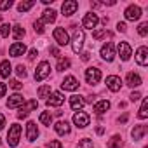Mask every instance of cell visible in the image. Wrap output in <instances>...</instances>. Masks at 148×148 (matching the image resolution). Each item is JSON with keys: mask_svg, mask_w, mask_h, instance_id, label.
I'll return each instance as SVG.
<instances>
[{"mask_svg": "<svg viewBox=\"0 0 148 148\" xmlns=\"http://www.w3.org/2000/svg\"><path fill=\"white\" fill-rule=\"evenodd\" d=\"M98 23H99V18H98V14H94V12H87V14L84 16V19H82L84 28H89V30L96 28Z\"/></svg>", "mask_w": 148, "mask_h": 148, "instance_id": "6", "label": "cell"}, {"mask_svg": "<svg viewBox=\"0 0 148 148\" xmlns=\"http://www.w3.org/2000/svg\"><path fill=\"white\" fill-rule=\"evenodd\" d=\"M12 7V0H2L0 2V11H5V9H11Z\"/></svg>", "mask_w": 148, "mask_h": 148, "instance_id": "40", "label": "cell"}, {"mask_svg": "<svg viewBox=\"0 0 148 148\" xmlns=\"http://www.w3.org/2000/svg\"><path fill=\"white\" fill-rule=\"evenodd\" d=\"M35 108H37V101H35V99H30V101L23 103V105L19 106L18 119H26V117H28V113H30L32 110H35Z\"/></svg>", "mask_w": 148, "mask_h": 148, "instance_id": "4", "label": "cell"}, {"mask_svg": "<svg viewBox=\"0 0 148 148\" xmlns=\"http://www.w3.org/2000/svg\"><path fill=\"white\" fill-rule=\"evenodd\" d=\"M16 71H18V77H21V79L26 77V68H25L23 64H18V66H16Z\"/></svg>", "mask_w": 148, "mask_h": 148, "instance_id": "39", "label": "cell"}, {"mask_svg": "<svg viewBox=\"0 0 148 148\" xmlns=\"http://www.w3.org/2000/svg\"><path fill=\"white\" fill-rule=\"evenodd\" d=\"M12 35H14V38H16V40H21V38L25 37V28H23V26H19V25L12 26Z\"/></svg>", "mask_w": 148, "mask_h": 148, "instance_id": "29", "label": "cell"}, {"mask_svg": "<svg viewBox=\"0 0 148 148\" xmlns=\"http://www.w3.org/2000/svg\"><path fill=\"white\" fill-rule=\"evenodd\" d=\"M4 125H5V117H4L2 113H0V131L4 129Z\"/></svg>", "mask_w": 148, "mask_h": 148, "instance_id": "47", "label": "cell"}, {"mask_svg": "<svg viewBox=\"0 0 148 148\" xmlns=\"http://www.w3.org/2000/svg\"><path fill=\"white\" fill-rule=\"evenodd\" d=\"M37 56H38V51H37V49H32V51L28 52V59H30V61H32V59H35Z\"/></svg>", "mask_w": 148, "mask_h": 148, "instance_id": "43", "label": "cell"}, {"mask_svg": "<svg viewBox=\"0 0 148 148\" xmlns=\"http://www.w3.org/2000/svg\"><path fill=\"white\" fill-rule=\"evenodd\" d=\"M103 131H105L103 127H98V129H96V132H98V134H103Z\"/></svg>", "mask_w": 148, "mask_h": 148, "instance_id": "51", "label": "cell"}, {"mask_svg": "<svg viewBox=\"0 0 148 148\" xmlns=\"http://www.w3.org/2000/svg\"><path fill=\"white\" fill-rule=\"evenodd\" d=\"M40 122H42L44 125H51V122H52V115H51L49 112L40 113Z\"/></svg>", "mask_w": 148, "mask_h": 148, "instance_id": "33", "label": "cell"}, {"mask_svg": "<svg viewBox=\"0 0 148 148\" xmlns=\"http://www.w3.org/2000/svg\"><path fill=\"white\" fill-rule=\"evenodd\" d=\"M47 148H63V145H61V141L54 139V141H49L47 143Z\"/></svg>", "mask_w": 148, "mask_h": 148, "instance_id": "41", "label": "cell"}, {"mask_svg": "<svg viewBox=\"0 0 148 148\" xmlns=\"http://www.w3.org/2000/svg\"><path fill=\"white\" fill-rule=\"evenodd\" d=\"M108 110H110V101L101 99V101L94 103V112H96L98 115H103V113H105V112H108Z\"/></svg>", "mask_w": 148, "mask_h": 148, "instance_id": "24", "label": "cell"}, {"mask_svg": "<svg viewBox=\"0 0 148 148\" xmlns=\"http://www.w3.org/2000/svg\"><path fill=\"white\" fill-rule=\"evenodd\" d=\"M77 148H92V141L91 139H80L79 141V145H77Z\"/></svg>", "mask_w": 148, "mask_h": 148, "instance_id": "34", "label": "cell"}, {"mask_svg": "<svg viewBox=\"0 0 148 148\" xmlns=\"http://www.w3.org/2000/svg\"><path fill=\"white\" fill-rule=\"evenodd\" d=\"M52 35H54V40H56L59 45H68V44H70V37H68V33H66L64 28H56Z\"/></svg>", "mask_w": 148, "mask_h": 148, "instance_id": "7", "label": "cell"}, {"mask_svg": "<svg viewBox=\"0 0 148 148\" xmlns=\"http://www.w3.org/2000/svg\"><path fill=\"white\" fill-rule=\"evenodd\" d=\"M49 73H51V64H49L47 61H42V63L37 66V70H35V80L40 82V80L47 79Z\"/></svg>", "mask_w": 148, "mask_h": 148, "instance_id": "3", "label": "cell"}, {"mask_svg": "<svg viewBox=\"0 0 148 148\" xmlns=\"http://www.w3.org/2000/svg\"><path fill=\"white\" fill-rule=\"evenodd\" d=\"M0 19H2V16H0Z\"/></svg>", "mask_w": 148, "mask_h": 148, "instance_id": "52", "label": "cell"}, {"mask_svg": "<svg viewBox=\"0 0 148 148\" xmlns=\"http://www.w3.org/2000/svg\"><path fill=\"white\" fill-rule=\"evenodd\" d=\"M117 30H119V32H122V33H124V32H125V30H127V26H125V23H119V25H117Z\"/></svg>", "mask_w": 148, "mask_h": 148, "instance_id": "45", "label": "cell"}, {"mask_svg": "<svg viewBox=\"0 0 148 148\" xmlns=\"http://www.w3.org/2000/svg\"><path fill=\"white\" fill-rule=\"evenodd\" d=\"M124 16H125L127 21H138V19L141 18V9H139L138 5H129V7L125 9Z\"/></svg>", "mask_w": 148, "mask_h": 148, "instance_id": "10", "label": "cell"}, {"mask_svg": "<svg viewBox=\"0 0 148 148\" xmlns=\"http://www.w3.org/2000/svg\"><path fill=\"white\" fill-rule=\"evenodd\" d=\"M146 110H148V99L145 98V99H143V103H141V108H139L138 117H139V119H146V117H148V112H146Z\"/></svg>", "mask_w": 148, "mask_h": 148, "instance_id": "30", "label": "cell"}, {"mask_svg": "<svg viewBox=\"0 0 148 148\" xmlns=\"http://www.w3.org/2000/svg\"><path fill=\"white\" fill-rule=\"evenodd\" d=\"M25 52H26V45H25L23 42H14V44L9 47V54L14 56V58H19V56H23Z\"/></svg>", "mask_w": 148, "mask_h": 148, "instance_id": "16", "label": "cell"}, {"mask_svg": "<svg viewBox=\"0 0 148 148\" xmlns=\"http://www.w3.org/2000/svg\"><path fill=\"white\" fill-rule=\"evenodd\" d=\"M146 131H148V127L146 125H134V129L131 131V136H132V139L134 141H138V139H143V136L146 134Z\"/></svg>", "mask_w": 148, "mask_h": 148, "instance_id": "20", "label": "cell"}, {"mask_svg": "<svg viewBox=\"0 0 148 148\" xmlns=\"http://www.w3.org/2000/svg\"><path fill=\"white\" fill-rule=\"evenodd\" d=\"M54 131H56L59 136H64V134H68V132H70V124H68L66 120H59V122H56Z\"/></svg>", "mask_w": 148, "mask_h": 148, "instance_id": "21", "label": "cell"}, {"mask_svg": "<svg viewBox=\"0 0 148 148\" xmlns=\"http://www.w3.org/2000/svg\"><path fill=\"white\" fill-rule=\"evenodd\" d=\"M122 146H124V141H122V136H119V134H115L106 145V148H122Z\"/></svg>", "mask_w": 148, "mask_h": 148, "instance_id": "27", "label": "cell"}, {"mask_svg": "<svg viewBox=\"0 0 148 148\" xmlns=\"http://www.w3.org/2000/svg\"><path fill=\"white\" fill-rule=\"evenodd\" d=\"M33 30L37 32V33H44V23L38 19V21H35L33 23Z\"/></svg>", "mask_w": 148, "mask_h": 148, "instance_id": "38", "label": "cell"}, {"mask_svg": "<svg viewBox=\"0 0 148 148\" xmlns=\"http://www.w3.org/2000/svg\"><path fill=\"white\" fill-rule=\"evenodd\" d=\"M79 9V4L75 2V0H66V2L61 5V11L64 16H71V14H75V11Z\"/></svg>", "mask_w": 148, "mask_h": 148, "instance_id": "15", "label": "cell"}, {"mask_svg": "<svg viewBox=\"0 0 148 148\" xmlns=\"http://www.w3.org/2000/svg\"><path fill=\"white\" fill-rule=\"evenodd\" d=\"M51 92H52V91H51V86H42V87H38V98H49Z\"/></svg>", "mask_w": 148, "mask_h": 148, "instance_id": "32", "label": "cell"}, {"mask_svg": "<svg viewBox=\"0 0 148 148\" xmlns=\"http://www.w3.org/2000/svg\"><path fill=\"white\" fill-rule=\"evenodd\" d=\"M89 58H91L89 52H84V54H82V61H89Z\"/></svg>", "mask_w": 148, "mask_h": 148, "instance_id": "50", "label": "cell"}, {"mask_svg": "<svg viewBox=\"0 0 148 148\" xmlns=\"http://www.w3.org/2000/svg\"><path fill=\"white\" fill-rule=\"evenodd\" d=\"M11 32H12V26H9V25H2V28H0V35L2 37H9Z\"/></svg>", "mask_w": 148, "mask_h": 148, "instance_id": "35", "label": "cell"}, {"mask_svg": "<svg viewBox=\"0 0 148 148\" xmlns=\"http://www.w3.org/2000/svg\"><path fill=\"white\" fill-rule=\"evenodd\" d=\"M49 52H51L52 56H59V51H58V47H51V49H49Z\"/></svg>", "mask_w": 148, "mask_h": 148, "instance_id": "48", "label": "cell"}, {"mask_svg": "<svg viewBox=\"0 0 148 148\" xmlns=\"http://www.w3.org/2000/svg\"><path fill=\"white\" fill-rule=\"evenodd\" d=\"M89 120L91 119H89V115L86 112H77L75 115H73V124H75L77 127H80V129L82 127H87L89 125Z\"/></svg>", "mask_w": 148, "mask_h": 148, "instance_id": "9", "label": "cell"}, {"mask_svg": "<svg viewBox=\"0 0 148 148\" xmlns=\"http://www.w3.org/2000/svg\"><path fill=\"white\" fill-rule=\"evenodd\" d=\"M68 68H70V59H68V58H59L56 70H58V71H64V70H68Z\"/></svg>", "mask_w": 148, "mask_h": 148, "instance_id": "28", "label": "cell"}, {"mask_svg": "<svg viewBox=\"0 0 148 148\" xmlns=\"http://www.w3.org/2000/svg\"><path fill=\"white\" fill-rule=\"evenodd\" d=\"M84 40H86L84 30H80V28H75V30H73V38H71V49H73V52H80V51H82Z\"/></svg>", "mask_w": 148, "mask_h": 148, "instance_id": "1", "label": "cell"}, {"mask_svg": "<svg viewBox=\"0 0 148 148\" xmlns=\"http://www.w3.org/2000/svg\"><path fill=\"white\" fill-rule=\"evenodd\" d=\"M5 91H7V86L5 84H0V98L5 94Z\"/></svg>", "mask_w": 148, "mask_h": 148, "instance_id": "46", "label": "cell"}, {"mask_svg": "<svg viewBox=\"0 0 148 148\" xmlns=\"http://www.w3.org/2000/svg\"><path fill=\"white\" fill-rule=\"evenodd\" d=\"M136 63L139 66H146L148 64V47L141 45L138 51H136Z\"/></svg>", "mask_w": 148, "mask_h": 148, "instance_id": "12", "label": "cell"}, {"mask_svg": "<svg viewBox=\"0 0 148 148\" xmlns=\"http://www.w3.org/2000/svg\"><path fill=\"white\" fill-rule=\"evenodd\" d=\"M138 33H139V35H143V37L148 33V23H146V21H145V23H141V25L138 26Z\"/></svg>", "mask_w": 148, "mask_h": 148, "instance_id": "36", "label": "cell"}, {"mask_svg": "<svg viewBox=\"0 0 148 148\" xmlns=\"http://www.w3.org/2000/svg\"><path fill=\"white\" fill-rule=\"evenodd\" d=\"M106 87H108L112 92L120 91V87H122V80H120V77H117V75H110V77H106Z\"/></svg>", "mask_w": 148, "mask_h": 148, "instance_id": "13", "label": "cell"}, {"mask_svg": "<svg viewBox=\"0 0 148 148\" xmlns=\"http://www.w3.org/2000/svg\"><path fill=\"white\" fill-rule=\"evenodd\" d=\"M127 86H129V87H138V86H141V77L138 75V73H134V71H129V73H127Z\"/></svg>", "mask_w": 148, "mask_h": 148, "instance_id": "22", "label": "cell"}, {"mask_svg": "<svg viewBox=\"0 0 148 148\" xmlns=\"http://www.w3.org/2000/svg\"><path fill=\"white\" fill-rule=\"evenodd\" d=\"M127 119H129V115H127V113H124V115L119 119V122H122V124H124V122H127Z\"/></svg>", "mask_w": 148, "mask_h": 148, "instance_id": "49", "label": "cell"}, {"mask_svg": "<svg viewBox=\"0 0 148 148\" xmlns=\"http://www.w3.org/2000/svg\"><path fill=\"white\" fill-rule=\"evenodd\" d=\"M11 71H12V66H11L9 61H2V63H0V77L7 79L11 75Z\"/></svg>", "mask_w": 148, "mask_h": 148, "instance_id": "26", "label": "cell"}, {"mask_svg": "<svg viewBox=\"0 0 148 148\" xmlns=\"http://www.w3.org/2000/svg\"><path fill=\"white\" fill-rule=\"evenodd\" d=\"M9 86H11V87H12V89H16V91H18V89H21V87H23V84H21V82H19V80H11V82H9Z\"/></svg>", "mask_w": 148, "mask_h": 148, "instance_id": "42", "label": "cell"}, {"mask_svg": "<svg viewBox=\"0 0 148 148\" xmlns=\"http://www.w3.org/2000/svg\"><path fill=\"white\" fill-rule=\"evenodd\" d=\"M56 14H58V12H56L54 9H45V11L42 12V19H40V21H42V23H54V21H56Z\"/></svg>", "mask_w": 148, "mask_h": 148, "instance_id": "25", "label": "cell"}, {"mask_svg": "<svg viewBox=\"0 0 148 148\" xmlns=\"http://www.w3.org/2000/svg\"><path fill=\"white\" fill-rule=\"evenodd\" d=\"M101 58L105 61H113V58H115V45L112 42H106L101 47Z\"/></svg>", "mask_w": 148, "mask_h": 148, "instance_id": "8", "label": "cell"}, {"mask_svg": "<svg viewBox=\"0 0 148 148\" xmlns=\"http://www.w3.org/2000/svg\"><path fill=\"white\" fill-rule=\"evenodd\" d=\"M61 87H63L64 91H75V89L79 87V80H77L75 77L68 75V77H64V80L61 82Z\"/></svg>", "mask_w": 148, "mask_h": 148, "instance_id": "17", "label": "cell"}, {"mask_svg": "<svg viewBox=\"0 0 148 148\" xmlns=\"http://www.w3.org/2000/svg\"><path fill=\"white\" fill-rule=\"evenodd\" d=\"M117 51H119V56H120L122 61H127L132 56V49H131V45L127 42H120L119 47H117Z\"/></svg>", "mask_w": 148, "mask_h": 148, "instance_id": "11", "label": "cell"}, {"mask_svg": "<svg viewBox=\"0 0 148 148\" xmlns=\"http://www.w3.org/2000/svg\"><path fill=\"white\" fill-rule=\"evenodd\" d=\"M139 98H141V94H139V92H132V94L129 96V99H131V101H138Z\"/></svg>", "mask_w": 148, "mask_h": 148, "instance_id": "44", "label": "cell"}, {"mask_svg": "<svg viewBox=\"0 0 148 148\" xmlns=\"http://www.w3.org/2000/svg\"><path fill=\"white\" fill-rule=\"evenodd\" d=\"M33 5H35L33 0H28V2H21V4L18 5V11H19V12H26V11H30Z\"/></svg>", "mask_w": 148, "mask_h": 148, "instance_id": "31", "label": "cell"}, {"mask_svg": "<svg viewBox=\"0 0 148 148\" xmlns=\"http://www.w3.org/2000/svg\"><path fill=\"white\" fill-rule=\"evenodd\" d=\"M38 138V129H37V124L35 122H28L26 124V139L28 141H35Z\"/></svg>", "mask_w": 148, "mask_h": 148, "instance_id": "18", "label": "cell"}, {"mask_svg": "<svg viewBox=\"0 0 148 148\" xmlns=\"http://www.w3.org/2000/svg\"><path fill=\"white\" fill-rule=\"evenodd\" d=\"M64 103V96L61 92H51L49 98H47V106H61Z\"/></svg>", "mask_w": 148, "mask_h": 148, "instance_id": "14", "label": "cell"}, {"mask_svg": "<svg viewBox=\"0 0 148 148\" xmlns=\"http://www.w3.org/2000/svg\"><path fill=\"white\" fill-rule=\"evenodd\" d=\"M108 33H106V28H103V30H96L94 33H92V37L96 38V40H99V38H103V37H106Z\"/></svg>", "mask_w": 148, "mask_h": 148, "instance_id": "37", "label": "cell"}, {"mask_svg": "<svg viewBox=\"0 0 148 148\" xmlns=\"http://www.w3.org/2000/svg\"><path fill=\"white\" fill-rule=\"evenodd\" d=\"M84 105H86V101H84V98H82V96L73 94V96L70 98V106H71V110H77V112H80Z\"/></svg>", "mask_w": 148, "mask_h": 148, "instance_id": "19", "label": "cell"}, {"mask_svg": "<svg viewBox=\"0 0 148 148\" xmlns=\"http://www.w3.org/2000/svg\"><path fill=\"white\" fill-rule=\"evenodd\" d=\"M86 80H87V84H98L99 80H101V70H98V68H87L86 70Z\"/></svg>", "mask_w": 148, "mask_h": 148, "instance_id": "5", "label": "cell"}, {"mask_svg": "<svg viewBox=\"0 0 148 148\" xmlns=\"http://www.w3.org/2000/svg\"><path fill=\"white\" fill-rule=\"evenodd\" d=\"M23 103H25V99H23L21 94H12V96L7 99V106H9V108H18V106H21Z\"/></svg>", "mask_w": 148, "mask_h": 148, "instance_id": "23", "label": "cell"}, {"mask_svg": "<svg viewBox=\"0 0 148 148\" xmlns=\"http://www.w3.org/2000/svg\"><path fill=\"white\" fill-rule=\"evenodd\" d=\"M19 136H21V125L19 124H12L11 129H9V134H7V143L9 146H18L19 143Z\"/></svg>", "mask_w": 148, "mask_h": 148, "instance_id": "2", "label": "cell"}]
</instances>
